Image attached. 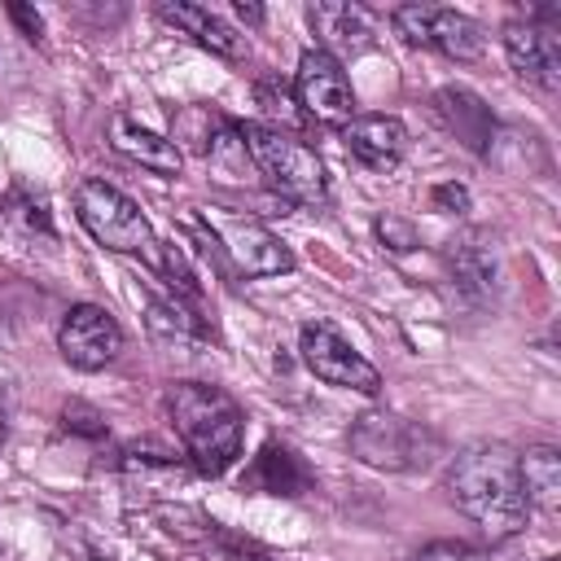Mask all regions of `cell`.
Segmentation results:
<instances>
[{
  "label": "cell",
  "mask_w": 561,
  "mask_h": 561,
  "mask_svg": "<svg viewBox=\"0 0 561 561\" xmlns=\"http://www.w3.org/2000/svg\"><path fill=\"white\" fill-rule=\"evenodd\" d=\"M517 456L508 443H469L447 469L451 504L491 539H513L530 517Z\"/></svg>",
  "instance_id": "1"
},
{
  "label": "cell",
  "mask_w": 561,
  "mask_h": 561,
  "mask_svg": "<svg viewBox=\"0 0 561 561\" xmlns=\"http://www.w3.org/2000/svg\"><path fill=\"white\" fill-rule=\"evenodd\" d=\"M167 412L184 443L188 465L202 478H219L232 469V460L241 456V443H245V416L232 394H224L219 386H206V381H175L167 390Z\"/></svg>",
  "instance_id": "2"
},
{
  "label": "cell",
  "mask_w": 561,
  "mask_h": 561,
  "mask_svg": "<svg viewBox=\"0 0 561 561\" xmlns=\"http://www.w3.org/2000/svg\"><path fill=\"white\" fill-rule=\"evenodd\" d=\"M193 237H197V245L206 254L224 259L241 276H285V272H294L289 245L272 228H263L259 219H250L241 210L202 206L197 224H193Z\"/></svg>",
  "instance_id": "3"
},
{
  "label": "cell",
  "mask_w": 561,
  "mask_h": 561,
  "mask_svg": "<svg viewBox=\"0 0 561 561\" xmlns=\"http://www.w3.org/2000/svg\"><path fill=\"white\" fill-rule=\"evenodd\" d=\"M241 140H245V153L250 162L259 167V175L267 180L272 193H280L285 202H298V206H316L329 197V175H324V162L311 145H302L298 136L280 131V127H267V123H250L241 127Z\"/></svg>",
  "instance_id": "4"
},
{
  "label": "cell",
  "mask_w": 561,
  "mask_h": 561,
  "mask_svg": "<svg viewBox=\"0 0 561 561\" xmlns=\"http://www.w3.org/2000/svg\"><path fill=\"white\" fill-rule=\"evenodd\" d=\"M346 447L368 469L403 473V469H425L443 451V438L430 425L408 421L399 412H364V416H355Z\"/></svg>",
  "instance_id": "5"
},
{
  "label": "cell",
  "mask_w": 561,
  "mask_h": 561,
  "mask_svg": "<svg viewBox=\"0 0 561 561\" xmlns=\"http://www.w3.org/2000/svg\"><path fill=\"white\" fill-rule=\"evenodd\" d=\"M75 215L79 224L88 228V237L105 250H118V254H145L158 263V241H153V228L145 219V210L114 184L105 180H83L75 188Z\"/></svg>",
  "instance_id": "6"
},
{
  "label": "cell",
  "mask_w": 561,
  "mask_h": 561,
  "mask_svg": "<svg viewBox=\"0 0 561 561\" xmlns=\"http://www.w3.org/2000/svg\"><path fill=\"white\" fill-rule=\"evenodd\" d=\"M390 22L408 44L438 48L451 61H478L482 48H486L482 26L469 13H456V9H443V4H399L390 13Z\"/></svg>",
  "instance_id": "7"
},
{
  "label": "cell",
  "mask_w": 561,
  "mask_h": 561,
  "mask_svg": "<svg viewBox=\"0 0 561 561\" xmlns=\"http://www.w3.org/2000/svg\"><path fill=\"white\" fill-rule=\"evenodd\" d=\"M298 351H302V364H307L324 386L359 390V394H377V390H381V373H377L329 320H307L302 333H298Z\"/></svg>",
  "instance_id": "8"
},
{
  "label": "cell",
  "mask_w": 561,
  "mask_h": 561,
  "mask_svg": "<svg viewBox=\"0 0 561 561\" xmlns=\"http://www.w3.org/2000/svg\"><path fill=\"white\" fill-rule=\"evenodd\" d=\"M294 101H298V110L307 118H316L324 127H346L355 118V92H351V79L342 70V61L320 53V48H307L298 57Z\"/></svg>",
  "instance_id": "9"
},
{
  "label": "cell",
  "mask_w": 561,
  "mask_h": 561,
  "mask_svg": "<svg viewBox=\"0 0 561 561\" xmlns=\"http://www.w3.org/2000/svg\"><path fill=\"white\" fill-rule=\"evenodd\" d=\"M57 351L70 368L79 373H101L105 364L118 359L123 351V329L118 320L96 307V302H75L66 316H61V329H57Z\"/></svg>",
  "instance_id": "10"
},
{
  "label": "cell",
  "mask_w": 561,
  "mask_h": 561,
  "mask_svg": "<svg viewBox=\"0 0 561 561\" xmlns=\"http://www.w3.org/2000/svg\"><path fill=\"white\" fill-rule=\"evenodd\" d=\"M504 53L522 79L539 83L543 92L561 88V39L552 26H539L530 18H513L504 26Z\"/></svg>",
  "instance_id": "11"
},
{
  "label": "cell",
  "mask_w": 561,
  "mask_h": 561,
  "mask_svg": "<svg viewBox=\"0 0 561 561\" xmlns=\"http://www.w3.org/2000/svg\"><path fill=\"white\" fill-rule=\"evenodd\" d=\"M447 272L456 280L460 294H469L473 302H486L500 285V250H495V237L482 232V228H469L460 237H451L447 245Z\"/></svg>",
  "instance_id": "12"
},
{
  "label": "cell",
  "mask_w": 561,
  "mask_h": 561,
  "mask_svg": "<svg viewBox=\"0 0 561 561\" xmlns=\"http://www.w3.org/2000/svg\"><path fill=\"white\" fill-rule=\"evenodd\" d=\"M346 149L355 162H364L368 171H394L408 153V127L394 114H355L346 127Z\"/></svg>",
  "instance_id": "13"
},
{
  "label": "cell",
  "mask_w": 561,
  "mask_h": 561,
  "mask_svg": "<svg viewBox=\"0 0 561 561\" xmlns=\"http://www.w3.org/2000/svg\"><path fill=\"white\" fill-rule=\"evenodd\" d=\"M434 110H438V118L447 123V131L469 153H478V158L491 153V145H495V114H491V105L478 92L456 88V83L451 88H438L434 92Z\"/></svg>",
  "instance_id": "14"
},
{
  "label": "cell",
  "mask_w": 561,
  "mask_h": 561,
  "mask_svg": "<svg viewBox=\"0 0 561 561\" xmlns=\"http://www.w3.org/2000/svg\"><path fill=\"white\" fill-rule=\"evenodd\" d=\"M307 22L311 31L320 35V53H364L373 44V18L359 9V4H346V0H316L307 4Z\"/></svg>",
  "instance_id": "15"
},
{
  "label": "cell",
  "mask_w": 561,
  "mask_h": 561,
  "mask_svg": "<svg viewBox=\"0 0 561 561\" xmlns=\"http://www.w3.org/2000/svg\"><path fill=\"white\" fill-rule=\"evenodd\" d=\"M158 18L162 22H171L175 31H184V35H193L202 48H210L215 57H224V61H241L245 57V35L237 31V26H228L219 13H210L206 4H188V0H162L158 4Z\"/></svg>",
  "instance_id": "16"
},
{
  "label": "cell",
  "mask_w": 561,
  "mask_h": 561,
  "mask_svg": "<svg viewBox=\"0 0 561 561\" xmlns=\"http://www.w3.org/2000/svg\"><path fill=\"white\" fill-rule=\"evenodd\" d=\"M241 486L263 491V495L298 500V495H307V491L316 486V478H311V469H307V460H302L298 451H289V447H280V443H267V447L254 456V465L245 469Z\"/></svg>",
  "instance_id": "17"
},
{
  "label": "cell",
  "mask_w": 561,
  "mask_h": 561,
  "mask_svg": "<svg viewBox=\"0 0 561 561\" xmlns=\"http://www.w3.org/2000/svg\"><path fill=\"white\" fill-rule=\"evenodd\" d=\"M110 145L123 158H131V162H140L145 171H158V175H180V167H184V153L175 149V140L149 131L131 114H114L110 118Z\"/></svg>",
  "instance_id": "18"
},
{
  "label": "cell",
  "mask_w": 561,
  "mask_h": 561,
  "mask_svg": "<svg viewBox=\"0 0 561 561\" xmlns=\"http://www.w3.org/2000/svg\"><path fill=\"white\" fill-rule=\"evenodd\" d=\"M517 469H522L526 504L552 517L561 508V451L548 447V443L526 447V456H517Z\"/></svg>",
  "instance_id": "19"
},
{
  "label": "cell",
  "mask_w": 561,
  "mask_h": 561,
  "mask_svg": "<svg viewBox=\"0 0 561 561\" xmlns=\"http://www.w3.org/2000/svg\"><path fill=\"white\" fill-rule=\"evenodd\" d=\"M145 320H149V329L158 333V337H167V342H193V337H202L206 329H202V320L193 316V307L180 298V294H167V298H149L145 302Z\"/></svg>",
  "instance_id": "20"
},
{
  "label": "cell",
  "mask_w": 561,
  "mask_h": 561,
  "mask_svg": "<svg viewBox=\"0 0 561 561\" xmlns=\"http://www.w3.org/2000/svg\"><path fill=\"white\" fill-rule=\"evenodd\" d=\"M61 425L70 430V434H83V438H105V416L92 408V403H83V399H70L66 408H61Z\"/></svg>",
  "instance_id": "21"
},
{
  "label": "cell",
  "mask_w": 561,
  "mask_h": 561,
  "mask_svg": "<svg viewBox=\"0 0 561 561\" xmlns=\"http://www.w3.org/2000/svg\"><path fill=\"white\" fill-rule=\"evenodd\" d=\"M377 237H381V245L394 250V254H412V250L421 245L416 228H412L408 219H399V215H381V219H377Z\"/></svg>",
  "instance_id": "22"
},
{
  "label": "cell",
  "mask_w": 561,
  "mask_h": 561,
  "mask_svg": "<svg viewBox=\"0 0 561 561\" xmlns=\"http://www.w3.org/2000/svg\"><path fill=\"white\" fill-rule=\"evenodd\" d=\"M412 561H491L482 548H473V543H465V539H434V543H425Z\"/></svg>",
  "instance_id": "23"
},
{
  "label": "cell",
  "mask_w": 561,
  "mask_h": 561,
  "mask_svg": "<svg viewBox=\"0 0 561 561\" xmlns=\"http://www.w3.org/2000/svg\"><path fill=\"white\" fill-rule=\"evenodd\" d=\"M9 215L26 228V232H44V237H53V219H48V210H44V202H31V197H13L9 202Z\"/></svg>",
  "instance_id": "24"
},
{
  "label": "cell",
  "mask_w": 561,
  "mask_h": 561,
  "mask_svg": "<svg viewBox=\"0 0 561 561\" xmlns=\"http://www.w3.org/2000/svg\"><path fill=\"white\" fill-rule=\"evenodd\" d=\"M430 202H434V210H443V215H465V210H469V188L456 184V180H447V184H434Z\"/></svg>",
  "instance_id": "25"
},
{
  "label": "cell",
  "mask_w": 561,
  "mask_h": 561,
  "mask_svg": "<svg viewBox=\"0 0 561 561\" xmlns=\"http://www.w3.org/2000/svg\"><path fill=\"white\" fill-rule=\"evenodd\" d=\"M259 105H263L267 114H280L285 123H294V118H298V110H294L298 101H294V96H289L285 88L276 92V83H263V88H259Z\"/></svg>",
  "instance_id": "26"
},
{
  "label": "cell",
  "mask_w": 561,
  "mask_h": 561,
  "mask_svg": "<svg viewBox=\"0 0 561 561\" xmlns=\"http://www.w3.org/2000/svg\"><path fill=\"white\" fill-rule=\"evenodd\" d=\"M206 561H267V557H263L259 548H250V543H232V539H219V535H215Z\"/></svg>",
  "instance_id": "27"
},
{
  "label": "cell",
  "mask_w": 561,
  "mask_h": 561,
  "mask_svg": "<svg viewBox=\"0 0 561 561\" xmlns=\"http://www.w3.org/2000/svg\"><path fill=\"white\" fill-rule=\"evenodd\" d=\"M9 18L22 26V35H26L31 44H39V39H44V18H39L31 4H9Z\"/></svg>",
  "instance_id": "28"
},
{
  "label": "cell",
  "mask_w": 561,
  "mask_h": 561,
  "mask_svg": "<svg viewBox=\"0 0 561 561\" xmlns=\"http://www.w3.org/2000/svg\"><path fill=\"white\" fill-rule=\"evenodd\" d=\"M237 9V18H245V22H263V9L259 4H232Z\"/></svg>",
  "instance_id": "29"
},
{
  "label": "cell",
  "mask_w": 561,
  "mask_h": 561,
  "mask_svg": "<svg viewBox=\"0 0 561 561\" xmlns=\"http://www.w3.org/2000/svg\"><path fill=\"white\" fill-rule=\"evenodd\" d=\"M4 438H9V408H4V399H0V447H4Z\"/></svg>",
  "instance_id": "30"
},
{
  "label": "cell",
  "mask_w": 561,
  "mask_h": 561,
  "mask_svg": "<svg viewBox=\"0 0 561 561\" xmlns=\"http://www.w3.org/2000/svg\"><path fill=\"white\" fill-rule=\"evenodd\" d=\"M0 337H4V320H0Z\"/></svg>",
  "instance_id": "31"
},
{
  "label": "cell",
  "mask_w": 561,
  "mask_h": 561,
  "mask_svg": "<svg viewBox=\"0 0 561 561\" xmlns=\"http://www.w3.org/2000/svg\"><path fill=\"white\" fill-rule=\"evenodd\" d=\"M548 561H552V557H548Z\"/></svg>",
  "instance_id": "32"
}]
</instances>
